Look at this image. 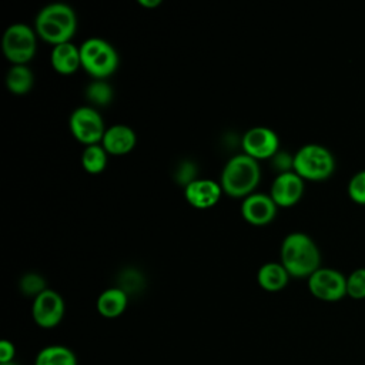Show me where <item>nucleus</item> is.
Masks as SVG:
<instances>
[{
  "label": "nucleus",
  "instance_id": "1",
  "mask_svg": "<svg viewBox=\"0 0 365 365\" xmlns=\"http://www.w3.org/2000/svg\"><path fill=\"white\" fill-rule=\"evenodd\" d=\"M279 262L294 278H309L321 268V252L315 241L305 232H289L281 242Z\"/></svg>",
  "mask_w": 365,
  "mask_h": 365
},
{
  "label": "nucleus",
  "instance_id": "2",
  "mask_svg": "<svg viewBox=\"0 0 365 365\" xmlns=\"http://www.w3.org/2000/svg\"><path fill=\"white\" fill-rule=\"evenodd\" d=\"M34 30L40 38L53 46L71 41L77 30L76 11L66 3H50L36 14Z\"/></svg>",
  "mask_w": 365,
  "mask_h": 365
},
{
  "label": "nucleus",
  "instance_id": "3",
  "mask_svg": "<svg viewBox=\"0 0 365 365\" xmlns=\"http://www.w3.org/2000/svg\"><path fill=\"white\" fill-rule=\"evenodd\" d=\"M261 178L258 160L247 155L245 153L231 157L222 171L220 184L222 191L234 198H245L254 192Z\"/></svg>",
  "mask_w": 365,
  "mask_h": 365
},
{
  "label": "nucleus",
  "instance_id": "4",
  "mask_svg": "<svg viewBox=\"0 0 365 365\" xmlns=\"http://www.w3.org/2000/svg\"><path fill=\"white\" fill-rule=\"evenodd\" d=\"M81 68L94 80H106L118 67V54L114 46L100 37H90L80 44Z\"/></svg>",
  "mask_w": 365,
  "mask_h": 365
},
{
  "label": "nucleus",
  "instance_id": "5",
  "mask_svg": "<svg viewBox=\"0 0 365 365\" xmlns=\"http://www.w3.org/2000/svg\"><path fill=\"white\" fill-rule=\"evenodd\" d=\"M294 171L304 181H324L334 174L335 158L325 145L309 143L294 154Z\"/></svg>",
  "mask_w": 365,
  "mask_h": 365
},
{
  "label": "nucleus",
  "instance_id": "6",
  "mask_svg": "<svg viewBox=\"0 0 365 365\" xmlns=\"http://www.w3.org/2000/svg\"><path fill=\"white\" fill-rule=\"evenodd\" d=\"M37 50V33L26 23L10 24L1 37V51L14 64H27Z\"/></svg>",
  "mask_w": 365,
  "mask_h": 365
},
{
  "label": "nucleus",
  "instance_id": "7",
  "mask_svg": "<svg viewBox=\"0 0 365 365\" xmlns=\"http://www.w3.org/2000/svg\"><path fill=\"white\" fill-rule=\"evenodd\" d=\"M68 128L73 137L84 144H100L107 130L98 110L93 106H80L68 117Z\"/></svg>",
  "mask_w": 365,
  "mask_h": 365
},
{
  "label": "nucleus",
  "instance_id": "8",
  "mask_svg": "<svg viewBox=\"0 0 365 365\" xmlns=\"http://www.w3.org/2000/svg\"><path fill=\"white\" fill-rule=\"evenodd\" d=\"M308 289L317 299L336 302L346 297V277L335 268L321 267L308 278Z\"/></svg>",
  "mask_w": 365,
  "mask_h": 365
},
{
  "label": "nucleus",
  "instance_id": "9",
  "mask_svg": "<svg viewBox=\"0 0 365 365\" xmlns=\"http://www.w3.org/2000/svg\"><path fill=\"white\" fill-rule=\"evenodd\" d=\"M241 147L242 153L258 161L272 158L279 151V137L267 125H255L244 133Z\"/></svg>",
  "mask_w": 365,
  "mask_h": 365
},
{
  "label": "nucleus",
  "instance_id": "10",
  "mask_svg": "<svg viewBox=\"0 0 365 365\" xmlns=\"http://www.w3.org/2000/svg\"><path fill=\"white\" fill-rule=\"evenodd\" d=\"M31 317L40 328L50 329L57 327L64 317L63 297L57 291L47 288L33 299Z\"/></svg>",
  "mask_w": 365,
  "mask_h": 365
},
{
  "label": "nucleus",
  "instance_id": "11",
  "mask_svg": "<svg viewBox=\"0 0 365 365\" xmlns=\"http://www.w3.org/2000/svg\"><path fill=\"white\" fill-rule=\"evenodd\" d=\"M305 182L295 171L277 174L271 184L269 195L278 207L288 208L295 205L304 195Z\"/></svg>",
  "mask_w": 365,
  "mask_h": 365
},
{
  "label": "nucleus",
  "instance_id": "12",
  "mask_svg": "<svg viewBox=\"0 0 365 365\" xmlns=\"http://www.w3.org/2000/svg\"><path fill=\"white\" fill-rule=\"evenodd\" d=\"M278 205L269 194L252 192L242 200L241 215L251 225H267L277 215Z\"/></svg>",
  "mask_w": 365,
  "mask_h": 365
},
{
  "label": "nucleus",
  "instance_id": "13",
  "mask_svg": "<svg viewBox=\"0 0 365 365\" xmlns=\"http://www.w3.org/2000/svg\"><path fill=\"white\" fill-rule=\"evenodd\" d=\"M222 187L212 178H195L184 187V197L187 202L198 210H207L220 201Z\"/></svg>",
  "mask_w": 365,
  "mask_h": 365
},
{
  "label": "nucleus",
  "instance_id": "14",
  "mask_svg": "<svg viewBox=\"0 0 365 365\" xmlns=\"http://www.w3.org/2000/svg\"><path fill=\"white\" fill-rule=\"evenodd\" d=\"M137 143L135 131L125 124H114L108 127L101 140V145L108 154L124 155L130 153Z\"/></svg>",
  "mask_w": 365,
  "mask_h": 365
},
{
  "label": "nucleus",
  "instance_id": "15",
  "mask_svg": "<svg viewBox=\"0 0 365 365\" xmlns=\"http://www.w3.org/2000/svg\"><path fill=\"white\" fill-rule=\"evenodd\" d=\"M50 63L54 71L63 76H70L81 67L80 47L71 41L53 46Z\"/></svg>",
  "mask_w": 365,
  "mask_h": 365
},
{
  "label": "nucleus",
  "instance_id": "16",
  "mask_svg": "<svg viewBox=\"0 0 365 365\" xmlns=\"http://www.w3.org/2000/svg\"><path fill=\"white\" fill-rule=\"evenodd\" d=\"M128 304V294L120 287H111L104 289L96 302L98 314L104 318H117L120 317Z\"/></svg>",
  "mask_w": 365,
  "mask_h": 365
},
{
  "label": "nucleus",
  "instance_id": "17",
  "mask_svg": "<svg viewBox=\"0 0 365 365\" xmlns=\"http://www.w3.org/2000/svg\"><path fill=\"white\" fill-rule=\"evenodd\" d=\"M289 281V274L284 268L281 262H265L258 268L257 272V282L258 285L268 291V292H277L287 287Z\"/></svg>",
  "mask_w": 365,
  "mask_h": 365
},
{
  "label": "nucleus",
  "instance_id": "18",
  "mask_svg": "<svg viewBox=\"0 0 365 365\" xmlns=\"http://www.w3.org/2000/svg\"><path fill=\"white\" fill-rule=\"evenodd\" d=\"M34 86V73L27 64H14L6 73V87L11 94H27Z\"/></svg>",
  "mask_w": 365,
  "mask_h": 365
},
{
  "label": "nucleus",
  "instance_id": "19",
  "mask_svg": "<svg viewBox=\"0 0 365 365\" xmlns=\"http://www.w3.org/2000/svg\"><path fill=\"white\" fill-rule=\"evenodd\" d=\"M34 365H77V358L68 346L48 345L37 354Z\"/></svg>",
  "mask_w": 365,
  "mask_h": 365
},
{
  "label": "nucleus",
  "instance_id": "20",
  "mask_svg": "<svg viewBox=\"0 0 365 365\" xmlns=\"http://www.w3.org/2000/svg\"><path fill=\"white\" fill-rule=\"evenodd\" d=\"M107 155L108 153L101 144H91L84 147L80 161L88 174H100L107 167Z\"/></svg>",
  "mask_w": 365,
  "mask_h": 365
},
{
  "label": "nucleus",
  "instance_id": "21",
  "mask_svg": "<svg viewBox=\"0 0 365 365\" xmlns=\"http://www.w3.org/2000/svg\"><path fill=\"white\" fill-rule=\"evenodd\" d=\"M113 88L106 80H94L86 87V98L90 106L103 107L113 100Z\"/></svg>",
  "mask_w": 365,
  "mask_h": 365
},
{
  "label": "nucleus",
  "instance_id": "22",
  "mask_svg": "<svg viewBox=\"0 0 365 365\" xmlns=\"http://www.w3.org/2000/svg\"><path fill=\"white\" fill-rule=\"evenodd\" d=\"M19 287H20V291L27 295V297H33V299L40 295L43 291L47 289V285H46V279L37 274V272H27L24 274L21 278H20V282H19Z\"/></svg>",
  "mask_w": 365,
  "mask_h": 365
},
{
  "label": "nucleus",
  "instance_id": "23",
  "mask_svg": "<svg viewBox=\"0 0 365 365\" xmlns=\"http://www.w3.org/2000/svg\"><path fill=\"white\" fill-rule=\"evenodd\" d=\"M346 295L352 299H365V267L354 269L346 277Z\"/></svg>",
  "mask_w": 365,
  "mask_h": 365
},
{
  "label": "nucleus",
  "instance_id": "24",
  "mask_svg": "<svg viewBox=\"0 0 365 365\" xmlns=\"http://www.w3.org/2000/svg\"><path fill=\"white\" fill-rule=\"evenodd\" d=\"M348 197L358 205H365V170L356 171L348 181Z\"/></svg>",
  "mask_w": 365,
  "mask_h": 365
},
{
  "label": "nucleus",
  "instance_id": "25",
  "mask_svg": "<svg viewBox=\"0 0 365 365\" xmlns=\"http://www.w3.org/2000/svg\"><path fill=\"white\" fill-rule=\"evenodd\" d=\"M272 165H274V168L278 170V174L287 173V171H294V155H289L288 153L278 151L272 157Z\"/></svg>",
  "mask_w": 365,
  "mask_h": 365
},
{
  "label": "nucleus",
  "instance_id": "26",
  "mask_svg": "<svg viewBox=\"0 0 365 365\" xmlns=\"http://www.w3.org/2000/svg\"><path fill=\"white\" fill-rule=\"evenodd\" d=\"M14 355H16L14 344L9 339H1L0 341V364L13 362Z\"/></svg>",
  "mask_w": 365,
  "mask_h": 365
},
{
  "label": "nucleus",
  "instance_id": "27",
  "mask_svg": "<svg viewBox=\"0 0 365 365\" xmlns=\"http://www.w3.org/2000/svg\"><path fill=\"white\" fill-rule=\"evenodd\" d=\"M138 4L148 7V9H154L161 4V0H138Z\"/></svg>",
  "mask_w": 365,
  "mask_h": 365
},
{
  "label": "nucleus",
  "instance_id": "28",
  "mask_svg": "<svg viewBox=\"0 0 365 365\" xmlns=\"http://www.w3.org/2000/svg\"><path fill=\"white\" fill-rule=\"evenodd\" d=\"M0 365H17V364L13 361V362H4V364H0Z\"/></svg>",
  "mask_w": 365,
  "mask_h": 365
}]
</instances>
